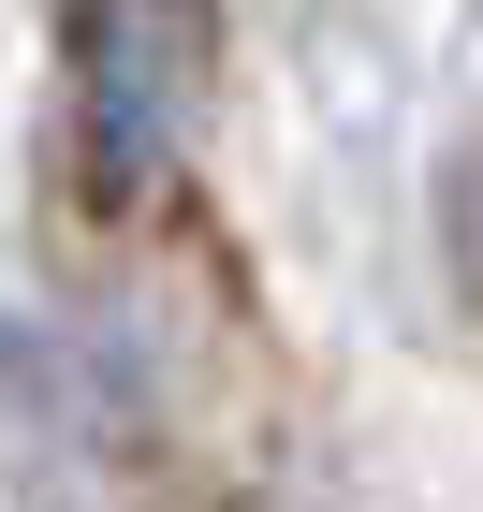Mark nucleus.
Wrapping results in <instances>:
<instances>
[{
	"label": "nucleus",
	"instance_id": "obj_1",
	"mask_svg": "<svg viewBox=\"0 0 483 512\" xmlns=\"http://www.w3.org/2000/svg\"><path fill=\"white\" fill-rule=\"evenodd\" d=\"M205 132V0H74V147L103 191H161Z\"/></svg>",
	"mask_w": 483,
	"mask_h": 512
}]
</instances>
